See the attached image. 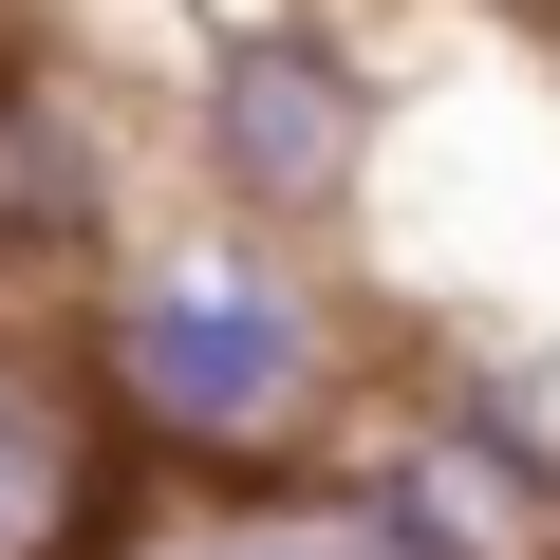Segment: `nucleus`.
Wrapping results in <instances>:
<instances>
[{
    "mask_svg": "<svg viewBox=\"0 0 560 560\" xmlns=\"http://www.w3.org/2000/svg\"><path fill=\"white\" fill-rule=\"evenodd\" d=\"M337 374H355L337 300L243 206H224V243H168V261H113L94 280V393L150 448H300Z\"/></svg>",
    "mask_w": 560,
    "mask_h": 560,
    "instance_id": "nucleus-1",
    "label": "nucleus"
},
{
    "mask_svg": "<svg viewBox=\"0 0 560 560\" xmlns=\"http://www.w3.org/2000/svg\"><path fill=\"white\" fill-rule=\"evenodd\" d=\"M131 224V131L75 75H0V280H113Z\"/></svg>",
    "mask_w": 560,
    "mask_h": 560,
    "instance_id": "nucleus-3",
    "label": "nucleus"
},
{
    "mask_svg": "<svg viewBox=\"0 0 560 560\" xmlns=\"http://www.w3.org/2000/svg\"><path fill=\"white\" fill-rule=\"evenodd\" d=\"M94 541H113V467H94V430L57 411V374L0 355V560H94Z\"/></svg>",
    "mask_w": 560,
    "mask_h": 560,
    "instance_id": "nucleus-4",
    "label": "nucleus"
},
{
    "mask_svg": "<svg viewBox=\"0 0 560 560\" xmlns=\"http://www.w3.org/2000/svg\"><path fill=\"white\" fill-rule=\"evenodd\" d=\"M150 560H355V523H337V486H300V504H206Z\"/></svg>",
    "mask_w": 560,
    "mask_h": 560,
    "instance_id": "nucleus-5",
    "label": "nucleus"
},
{
    "mask_svg": "<svg viewBox=\"0 0 560 560\" xmlns=\"http://www.w3.org/2000/svg\"><path fill=\"white\" fill-rule=\"evenodd\" d=\"M374 57L318 20V0H243V20H206L187 57V150L243 224H337L374 187Z\"/></svg>",
    "mask_w": 560,
    "mask_h": 560,
    "instance_id": "nucleus-2",
    "label": "nucleus"
},
{
    "mask_svg": "<svg viewBox=\"0 0 560 560\" xmlns=\"http://www.w3.org/2000/svg\"><path fill=\"white\" fill-rule=\"evenodd\" d=\"M523 20H560V0H523Z\"/></svg>",
    "mask_w": 560,
    "mask_h": 560,
    "instance_id": "nucleus-6",
    "label": "nucleus"
}]
</instances>
